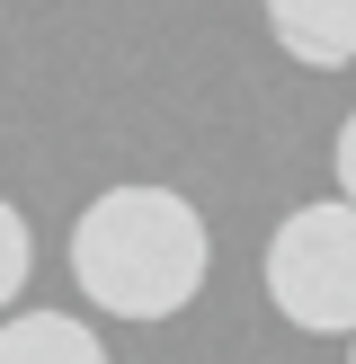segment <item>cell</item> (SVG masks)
<instances>
[{
    "mask_svg": "<svg viewBox=\"0 0 356 364\" xmlns=\"http://www.w3.org/2000/svg\"><path fill=\"white\" fill-rule=\"evenodd\" d=\"M0 364H107V347L71 311H18L0 320Z\"/></svg>",
    "mask_w": 356,
    "mask_h": 364,
    "instance_id": "4",
    "label": "cell"
},
{
    "mask_svg": "<svg viewBox=\"0 0 356 364\" xmlns=\"http://www.w3.org/2000/svg\"><path fill=\"white\" fill-rule=\"evenodd\" d=\"M267 27H276V45L294 53V63H312V71L356 63V0H276Z\"/></svg>",
    "mask_w": 356,
    "mask_h": 364,
    "instance_id": "3",
    "label": "cell"
},
{
    "mask_svg": "<svg viewBox=\"0 0 356 364\" xmlns=\"http://www.w3.org/2000/svg\"><path fill=\"white\" fill-rule=\"evenodd\" d=\"M267 302L312 338H356V205H303L267 240Z\"/></svg>",
    "mask_w": 356,
    "mask_h": 364,
    "instance_id": "2",
    "label": "cell"
},
{
    "mask_svg": "<svg viewBox=\"0 0 356 364\" xmlns=\"http://www.w3.org/2000/svg\"><path fill=\"white\" fill-rule=\"evenodd\" d=\"M205 223L169 187H107L71 231V284L116 320H169L205 284Z\"/></svg>",
    "mask_w": 356,
    "mask_h": 364,
    "instance_id": "1",
    "label": "cell"
},
{
    "mask_svg": "<svg viewBox=\"0 0 356 364\" xmlns=\"http://www.w3.org/2000/svg\"><path fill=\"white\" fill-rule=\"evenodd\" d=\"M338 187H347V205H356V116L338 124Z\"/></svg>",
    "mask_w": 356,
    "mask_h": 364,
    "instance_id": "6",
    "label": "cell"
},
{
    "mask_svg": "<svg viewBox=\"0 0 356 364\" xmlns=\"http://www.w3.org/2000/svg\"><path fill=\"white\" fill-rule=\"evenodd\" d=\"M347 364H356V355H347Z\"/></svg>",
    "mask_w": 356,
    "mask_h": 364,
    "instance_id": "7",
    "label": "cell"
},
{
    "mask_svg": "<svg viewBox=\"0 0 356 364\" xmlns=\"http://www.w3.org/2000/svg\"><path fill=\"white\" fill-rule=\"evenodd\" d=\"M27 276H36V240H27V213H18V205H0V311H9V302L27 294Z\"/></svg>",
    "mask_w": 356,
    "mask_h": 364,
    "instance_id": "5",
    "label": "cell"
}]
</instances>
